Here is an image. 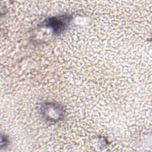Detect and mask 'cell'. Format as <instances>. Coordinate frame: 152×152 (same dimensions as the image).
<instances>
[{
    "instance_id": "obj_1",
    "label": "cell",
    "mask_w": 152,
    "mask_h": 152,
    "mask_svg": "<svg viewBox=\"0 0 152 152\" xmlns=\"http://www.w3.org/2000/svg\"><path fill=\"white\" fill-rule=\"evenodd\" d=\"M71 20L70 15H61L48 18L46 21L45 25L52 28L54 34H59L68 28Z\"/></svg>"
}]
</instances>
